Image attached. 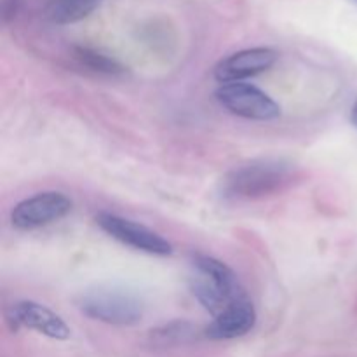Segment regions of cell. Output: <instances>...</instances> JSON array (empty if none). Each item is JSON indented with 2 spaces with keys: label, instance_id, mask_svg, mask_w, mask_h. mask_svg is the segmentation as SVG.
Wrapping results in <instances>:
<instances>
[{
  "label": "cell",
  "instance_id": "6da1fadb",
  "mask_svg": "<svg viewBox=\"0 0 357 357\" xmlns=\"http://www.w3.org/2000/svg\"><path fill=\"white\" fill-rule=\"evenodd\" d=\"M295 176L289 162L279 159L255 160L230 171L222 181L225 197L260 199L288 187Z\"/></svg>",
  "mask_w": 357,
  "mask_h": 357
},
{
  "label": "cell",
  "instance_id": "7a4b0ae2",
  "mask_svg": "<svg viewBox=\"0 0 357 357\" xmlns=\"http://www.w3.org/2000/svg\"><path fill=\"white\" fill-rule=\"evenodd\" d=\"M190 286L195 298L213 316H218L227 307L246 296L232 268L208 255L194 257V274L190 278Z\"/></svg>",
  "mask_w": 357,
  "mask_h": 357
},
{
  "label": "cell",
  "instance_id": "3957f363",
  "mask_svg": "<svg viewBox=\"0 0 357 357\" xmlns=\"http://www.w3.org/2000/svg\"><path fill=\"white\" fill-rule=\"evenodd\" d=\"M79 307L91 319L114 326H132L139 323L143 316L142 302L135 295L121 289L87 291L80 296Z\"/></svg>",
  "mask_w": 357,
  "mask_h": 357
},
{
  "label": "cell",
  "instance_id": "277c9868",
  "mask_svg": "<svg viewBox=\"0 0 357 357\" xmlns=\"http://www.w3.org/2000/svg\"><path fill=\"white\" fill-rule=\"evenodd\" d=\"M215 96L223 108L237 117L250 121H274L281 115L279 105L267 93L251 84H222Z\"/></svg>",
  "mask_w": 357,
  "mask_h": 357
},
{
  "label": "cell",
  "instance_id": "5b68a950",
  "mask_svg": "<svg viewBox=\"0 0 357 357\" xmlns=\"http://www.w3.org/2000/svg\"><path fill=\"white\" fill-rule=\"evenodd\" d=\"M72 206V199L61 192H40L17 202L10 213V222L17 230L40 229L65 218Z\"/></svg>",
  "mask_w": 357,
  "mask_h": 357
},
{
  "label": "cell",
  "instance_id": "8992f818",
  "mask_svg": "<svg viewBox=\"0 0 357 357\" xmlns=\"http://www.w3.org/2000/svg\"><path fill=\"white\" fill-rule=\"evenodd\" d=\"M96 223L115 241L143 253L155 255V257H169L173 253V246L162 236L132 220L122 218L112 213H100L96 216Z\"/></svg>",
  "mask_w": 357,
  "mask_h": 357
},
{
  "label": "cell",
  "instance_id": "52a82bcc",
  "mask_svg": "<svg viewBox=\"0 0 357 357\" xmlns=\"http://www.w3.org/2000/svg\"><path fill=\"white\" fill-rule=\"evenodd\" d=\"M7 321L14 330L26 328V330L37 331L44 337L52 338V340H68L70 328L61 317L45 305L31 300H23L10 307L7 312Z\"/></svg>",
  "mask_w": 357,
  "mask_h": 357
},
{
  "label": "cell",
  "instance_id": "ba28073f",
  "mask_svg": "<svg viewBox=\"0 0 357 357\" xmlns=\"http://www.w3.org/2000/svg\"><path fill=\"white\" fill-rule=\"evenodd\" d=\"M278 58V51L271 47L244 49L218 61L215 66V79L222 84L241 82L271 70Z\"/></svg>",
  "mask_w": 357,
  "mask_h": 357
},
{
  "label": "cell",
  "instance_id": "9c48e42d",
  "mask_svg": "<svg viewBox=\"0 0 357 357\" xmlns=\"http://www.w3.org/2000/svg\"><path fill=\"white\" fill-rule=\"evenodd\" d=\"M255 324L257 310L248 296H244L215 316L213 323L206 328V337L211 340H234L250 333Z\"/></svg>",
  "mask_w": 357,
  "mask_h": 357
},
{
  "label": "cell",
  "instance_id": "30bf717a",
  "mask_svg": "<svg viewBox=\"0 0 357 357\" xmlns=\"http://www.w3.org/2000/svg\"><path fill=\"white\" fill-rule=\"evenodd\" d=\"M103 0H49L45 17L54 24H70L94 13Z\"/></svg>",
  "mask_w": 357,
  "mask_h": 357
},
{
  "label": "cell",
  "instance_id": "8fae6325",
  "mask_svg": "<svg viewBox=\"0 0 357 357\" xmlns=\"http://www.w3.org/2000/svg\"><path fill=\"white\" fill-rule=\"evenodd\" d=\"M75 58L79 59L84 66L93 70V72L105 73V75H121V73H124V66H122L117 59L110 58V56L103 54V52L96 51V49L77 45Z\"/></svg>",
  "mask_w": 357,
  "mask_h": 357
},
{
  "label": "cell",
  "instance_id": "7c38bea8",
  "mask_svg": "<svg viewBox=\"0 0 357 357\" xmlns=\"http://www.w3.org/2000/svg\"><path fill=\"white\" fill-rule=\"evenodd\" d=\"M153 335L160 344H174V342L188 340L194 335V328L188 323H173L157 330Z\"/></svg>",
  "mask_w": 357,
  "mask_h": 357
},
{
  "label": "cell",
  "instance_id": "4fadbf2b",
  "mask_svg": "<svg viewBox=\"0 0 357 357\" xmlns=\"http://www.w3.org/2000/svg\"><path fill=\"white\" fill-rule=\"evenodd\" d=\"M17 9H20V0H2L0 14H2L3 23H9L10 20H14V16L17 14Z\"/></svg>",
  "mask_w": 357,
  "mask_h": 357
},
{
  "label": "cell",
  "instance_id": "5bb4252c",
  "mask_svg": "<svg viewBox=\"0 0 357 357\" xmlns=\"http://www.w3.org/2000/svg\"><path fill=\"white\" fill-rule=\"evenodd\" d=\"M351 121H352V124H354L356 128H357V101L354 103V107H352V112H351Z\"/></svg>",
  "mask_w": 357,
  "mask_h": 357
},
{
  "label": "cell",
  "instance_id": "9a60e30c",
  "mask_svg": "<svg viewBox=\"0 0 357 357\" xmlns=\"http://www.w3.org/2000/svg\"><path fill=\"white\" fill-rule=\"evenodd\" d=\"M356 2H357V0H356Z\"/></svg>",
  "mask_w": 357,
  "mask_h": 357
}]
</instances>
